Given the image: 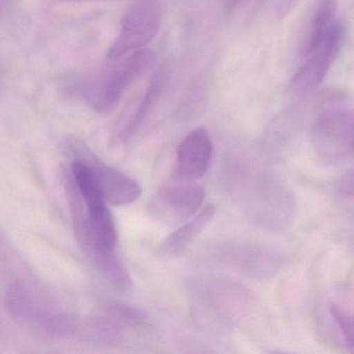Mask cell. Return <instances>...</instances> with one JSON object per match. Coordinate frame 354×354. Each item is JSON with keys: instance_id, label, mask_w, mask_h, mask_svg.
Returning a JSON list of instances; mask_svg holds the SVG:
<instances>
[{"instance_id": "1", "label": "cell", "mask_w": 354, "mask_h": 354, "mask_svg": "<svg viewBox=\"0 0 354 354\" xmlns=\"http://www.w3.org/2000/svg\"><path fill=\"white\" fill-rule=\"evenodd\" d=\"M192 308L201 320L233 325L250 313L252 294L238 283L223 279H202L192 287Z\"/></svg>"}, {"instance_id": "2", "label": "cell", "mask_w": 354, "mask_h": 354, "mask_svg": "<svg viewBox=\"0 0 354 354\" xmlns=\"http://www.w3.org/2000/svg\"><path fill=\"white\" fill-rule=\"evenodd\" d=\"M245 183L250 185L248 212L250 219L267 230L279 231L289 227L295 213L293 194L266 171H248Z\"/></svg>"}, {"instance_id": "3", "label": "cell", "mask_w": 354, "mask_h": 354, "mask_svg": "<svg viewBox=\"0 0 354 354\" xmlns=\"http://www.w3.org/2000/svg\"><path fill=\"white\" fill-rule=\"evenodd\" d=\"M162 9L156 0H140L132 6L122 20L117 38L107 51L111 61L145 49L160 30Z\"/></svg>"}, {"instance_id": "4", "label": "cell", "mask_w": 354, "mask_h": 354, "mask_svg": "<svg viewBox=\"0 0 354 354\" xmlns=\"http://www.w3.org/2000/svg\"><path fill=\"white\" fill-rule=\"evenodd\" d=\"M205 190L194 181L175 179L159 187L148 203L155 221L169 227L183 225L201 210Z\"/></svg>"}, {"instance_id": "5", "label": "cell", "mask_w": 354, "mask_h": 354, "mask_svg": "<svg viewBox=\"0 0 354 354\" xmlns=\"http://www.w3.org/2000/svg\"><path fill=\"white\" fill-rule=\"evenodd\" d=\"M154 59L152 51L142 49L115 59L117 64L105 72L93 93H90L88 102L99 113H109L120 102L131 84L146 73Z\"/></svg>"}, {"instance_id": "6", "label": "cell", "mask_w": 354, "mask_h": 354, "mask_svg": "<svg viewBox=\"0 0 354 354\" xmlns=\"http://www.w3.org/2000/svg\"><path fill=\"white\" fill-rule=\"evenodd\" d=\"M312 140L316 152L326 160L354 159V111H323L313 126Z\"/></svg>"}, {"instance_id": "7", "label": "cell", "mask_w": 354, "mask_h": 354, "mask_svg": "<svg viewBox=\"0 0 354 354\" xmlns=\"http://www.w3.org/2000/svg\"><path fill=\"white\" fill-rule=\"evenodd\" d=\"M344 38V24L335 20L322 40L304 57V65L294 74L289 86L292 94L304 96L325 80L341 51Z\"/></svg>"}, {"instance_id": "8", "label": "cell", "mask_w": 354, "mask_h": 354, "mask_svg": "<svg viewBox=\"0 0 354 354\" xmlns=\"http://www.w3.org/2000/svg\"><path fill=\"white\" fill-rule=\"evenodd\" d=\"M64 149L66 152L80 155L90 163L109 204L125 206L140 198L142 189L138 182L127 174L105 165L80 138L74 136L68 138L64 144Z\"/></svg>"}, {"instance_id": "9", "label": "cell", "mask_w": 354, "mask_h": 354, "mask_svg": "<svg viewBox=\"0 0 354 354\" xmlns=\"http://www.w3.org/2000/svg\"><path fill=\"white\" fill-rule=\"evenodd\" d=\"M219 258L239 272L258 279L272 277L285 264V257L277 250L250 244L225 246L219 252Z\"/></svg>"}, {"instance_id": "10", "label": "cell", "mask_w": 354, "mask_h": 354, "mask_svg": "<svg viewBox=\"0 0 354 354\" xmlns=\"http://www.w3.org/2000/svg\"><path fill=\"white\" fill-rule=\"evenodd\" d=\"M212 155L213 142L208 130L196 128L178 147L175 177L188 181L204 177L210 167Z\"/></svg>"}, {"instance_id": "11", "label": "cell", "mask_w": 354, "mask_h": 354, "mask_svg": "<svg viewBox=\"0 0 354 354\" xmlns=\"http://www.w3.org/2000/svg\"><path fill=\"white\" fill-rule=\"evenodd\" d=\"M214 213L215 207L213 204L203 207L192 219L180 225L163 240L159 245L158 254L167 258L182 254L210 223Z\"/></svg>"}, {"instance_id": "12", "label": "cell", "mask_w": 354, "mask_h": 354, "mask_svg": "<svg viewBox=\"0 0 354 354\" xmlns=\"http://www.w3.org/2000/svg\"><path fill=\"white\" fill-rule=\"evenodd\" d=\"M165 84H167V74L162 70L153 76L133 115L129 118L125 125L122 126L118 134V140L120 142H127L140 130V126L148 119V115H150L159 97L162 94Z\"/></svg>"}, {"instance_id": "13", "label": "cell", "mask_w": 354, "mask_h": 354, "mask_svg": "<svg viewBox=\"0 0 354 354\" xmlns=\"http://www.w3.org/2000/svg\"><path fill=\"white\" fill-rule=\"evenodd\" d=\"M121 326L109 317H82L78 341L100 346L118 345L122 341Z\"/></svg>"}, {"instance_id": "14", "label": "cell", "mask_w": 354, "mask_h": 354, "mask_svg": "<svg viewBox=\"0 0 354 354\" xmlns=\"http://www.w3.org/2000/svg\"><path fill=\"white\" fill-rule=\"evenodd\" d=\"M103 279L122 293H129L134 283L131 274L117 252L98 254L92 259Z\"/></svg>"}, {"instance_id": "15", "label": "cell", "mask_w": 354, "mask_h": 354, "mask_svg": "<svg viewBox=\"0 0 354 354\" xmlns=\"http://www.w3.org/2000/svg\"><path fill=\"white\" fill-rule=\"evenodd\" d=\"M335 0H320L310 22V30L306 37V44L302 50V55L306 57L310 51L317 46L322 40L329 28L335 21Z\"/></svg>"}, {"instance_id": "16", "label": "cell", "mask_w": 354, "mask_h": 354, "mask_svg": "<svg viewBox=\"0 0 354 354\" xmlns=\"http://www.w3.org/2000/svg\"><path fill=\"white\" fill-rule=\"evenodd\" d=\"M104 312L109 318L121 327L140 329L146 328L150 325V318L145 310L119 300L107 301L104 306Z\"/></svg>"}, {"instance_id": "17", "label": "cell", "mask_w": 354, "mask_h": 354, "mask_svg": "<svg viewBox=\"0 0 354 354\" xmlns=\"http://www.w3.org/2000/svg\"><path fill=\"white\" fill-rule=\"evenodd\" d=\"M331 317L337 324L346 345L354 348V313L348 312L337 304H331L329 308Z\"/></svg>"}, {"instance_id": "18", "label": "cell", "mask_w": 354, "mask_h": 354, "mask_svg": "<svg viewBox=\"0 0 354 354\" xmlns=\"http://www.w3.org/2000/svg\"><path fill=\"white\" fill-rule=\"evenodd\" d=\"M335 192L341 198L354 203V169H350L337 180Z\"/></svg>"}, {"instance_id": "19", "label": "cell", "mask_w": 354, "mask_h": 354, "mask_svg": "<svg viewBox=\"0 0 354 354\" xmlns=\"http://www.w3.org/2000/svg\"><path fill=\"white\" fill-rule=\"evenodd\" d=\"M298 1L299 0H271V12L275 17L283 19L293 11Z\"/></svg>"}, {"instance_id": "20", "label": "cell", "mask_w": 354, "mask_h": 354, "mask_svg": "<svg viewBox=\"0 0 354 354\" xmlns=\"http://www.w3.org/2000/svg\"><path fill=\"white\" fill-rule=\"evenodd\" d=\"M57 3H88V1H120V0H55Z\"/></svg>"}]
</instances>
